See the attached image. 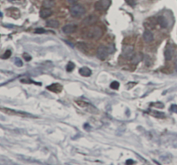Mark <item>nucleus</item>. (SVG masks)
<instances>
[{"label":"nucleus","mask_w":177,"mask_h":165,"mask_svg":"<svg viewBox=\"0 0 177 165\" xmlns=\"http://www.w3.org/2000/svg\"><path fill=\"white\" fill-rule=\"evenodd\" d=\"M69 11L73 17H80L86 13V9L81 4H73L70 8Z\"/></svg>","instance_id":"obj_1"},{"label":"nucleus","mask_w":177,"mask_h":165,"mask_svg":"<svg viewBox=\"0 0 177 165\" xmlns=\"http://www.w3.org/2000/svg\"><path fill=\"white\" fill-rule=\"evenodd\" d=\"M102 34H103L102 30L99 27H93L88 30L86 36L90 39H99L101 37Z\"/></svg>","instance_id":"obj_2"},{"label":"nucleus","mask_w":177,"mask_h":165,"mask_svg":"<svg viewBox=\"0 0 177 165\" xmlns=\"http://www.w3.org/2000/svg\"><path fill=\"white\" fill-rule=\"evenodd\" d=\"M111 5V0H98L95 4H94V8L97 10H106L109 8V6Z\"/></svg>","instance_id":"obj_3"},{"label":"nucleus","mask_w":177,"mask_h":165,"mask_svg":"<svg viewBox=\"0 0 177 165\" xmlns=\"http://www.w3.org/2000/svg\"><path fill=\"white\" fill-rule=\"evenodd\" d=\"M109 53H110V52H109L108 48L106 47V46H104V45L99 46V47L98 48V50H97V52H96L97 57H98L99 60H106V59L107 58Z\"/></svg>","instance_id":"obj_4"},{"label":"nucleus","mask_w":177,"mask_h":165,"mask_svg":"<svg viewBox=\"0 0 177 165\" xmlns=\"http://www.w3.org/2000/svg\"><path fill=\"white\" fill-rule=\"evenodd\" d=\"M133 51H134V49L132 46H130V45H125L123 46V55L124 58L126 59H130L132 57L133 54Z\"/></svg>","instance_id":"obj_5"},{"label":"nucleus","mask_w":177,"mask_h":165,"mask_svg":"<svg viewBox=\"0 0 177 165\" xmlns=\"http://www.w3.org/2000/svg\"><path fill=\"white\" fill-rule=\"evenodd\" d=\"M97 21H98V17L95 15H90L83 20V24L86 26H91L94 24Z\"/></svg>","instance_id":"obj_6"},{"label":"nucleus","mask_w":177,"mask_h":165,"mask_svg":"<svg viewBox=\"0 0 177 165\" xmlns=\"http://www.w3.org/2000/svg\"><path fill=\"white\" fill-rule=\"evenodd\" d=\"M76 25H74V24H67V25H65L63 28H62V31L65 33V34H67V35H69V34H72V33H73L75 30H76Z\"/></svg>","instance_id":"obj_7"},{"label":"nucleus","mask_w":177,"mask_h":165,"mask_svg":"<svg viewBox=\"0 0 177 165\" xmlns=\"http://www.w3.org/2000/svg\"><path fill=\"white\" fill-rule=\"evenodd\" d=\"M143 40H144L146 43H151V42L153 41L154 36H153V34H152L151 31H150V30H145V31L143 32Z\"/></svg>","instance_id":"obj_8"},{"label":"nucleus","mask_w":177,"mask_h":165,"mask_svg":"<svg viewBox=\"0 0 177 165\" xmlns=\"http://www.w3.org/2000/svg\"><path fill=\"white\" fill-rule=\"evenodd\" d=\"M143 59V55L142 53H137L132 55V57L130 58V60L133 64H137L140 61H142Z\"/></svg>","instance_id":"obj_9"},{"label":"nucleus","mask_w":177,"mask_h":165,"mask_svg":"<svg viewBox=\"0 0 177 165\" xmlns=\"http://www.w3.org/2000/svg\"><path fill=\"white\" fill-rule=\"evenodd\" d=\"M47 89L51 91V92H55V93H60L62 90V87L60 85L59 83H55L52 84L49 87H47Z\"/></svg>","instance_id":"obj_10"},{"label":"nucleus","mask_w":177,"mask_h":165,"mask_svg":"<svg viewBox=\"0 0 177 165\" xmlns=\"http://www.w3.org/2000/svg\"><path fill=\"white\" fill-rule=\"evenodd\" d=\"M52 10L50 9H48V8H43L40 10V16L42 18H47L49 16H50L52 15Z\"/></svg>","instance_id":"obj_11"},{"label":"nucleus","mask_w":177,"mask_h":165,"mask_svg":"<svg viewBox=\"0 0 177 165\" xmlns=\"http://www.w3.org/2000/svg\"><path fill=\"white\" fill-rule=\"evenodd\" d=\"M79 73L80 75L84 76V77H88L92 74V71L89 67H83L81 68H80L79 70Z\"/></svg>","instance_id":"obj_12"},{"label":"nucleus","mask_w":177,"mask_h":165,"mask_svg":"<svg viewBox=\"0 0 177 165\" xmlns=\"http://www.w3.org/2000/svg\"><path fill=\"white\" fill-rule=\"evenodd\" d=\"M156 20H157V23H159V25L162 28H167L168 27V22H167L166 18L163 16H159Z\"/></svg>","instance_id":"obj_13"},{"label":"nucleus","mask_w":177,"mask_h":165,"mask_svg":"<svg viewBox=\"0 0 177 165\" xmlns=\"http://www.w3.org/2000/svg\"><path fill=\"white\" fill-rule=\"evenodd\" d=\"M164 55H165V59H166L167 60H172L173 55H174V50H173V49L170 48V47L167 48V50H165Z\"/></svg>","instance_id":"obj_14"},{"label":"nucleus","mask_w":177,"mask_h":165,"mask_svg":"<svg viewBox=\"0 0 177 165\" xmlns=\"http://www.w3.org/2000/svg\"><path fill=\"white\" fill-rule=\"evenodd\" d=\"M150 21H151V23H150V22H148V20L144 23V26H145L147 29H154L155 26H156V23L157 22V20H156V22L155 21V18H154V17H152Z\"/></svg>","instance_id":"obj_15"},{"label":"nucleus","mask_w":177,"mask_h":165,"mask_svg":"<svg viewBox=\"0 0 177 165\" xmlns=\"http://www.w3.org/2000/svg\"><path fill=\"white\" fill-rule=\"evenodd\" d=\"M46 25L48 27H50V28H58L59 27V22L57 20H55V19L49 20L46 23Z\"/></svg>","instance_id":"obj_16"},{"label":"nucleus","mask_w":177,"mask_h":165,"mask_svg":"<svg viewBox=\"0 0 177 165\" xmlns=\"http://www.w3.org/2000/svg\"><path fill=\"white\" fill-rule=\"evenodd\" d=\"M55 5V1L54 0H44L43 3V6L44 8H48L50 9Z\"/></svg>","instance_id":"obj_17"},{"label":"nucleus","mask_w":177,"mask_h":165,"mask_svg":"<svg viewBox=\"0 0 177 165\" xmlns=\"http://www.w3.org/2000/svg\"><path fill=\"white\" fill-rule=\"evenodd\" d=\"M76 47L78 50H80V51H83V52H86V50H87V45L85 43H78L76 44Z\"/></svg>","instance_id":"obj_18"},{"label":"nucleus","mask_w":177,"mask_h":165,"mask_svg":"<svg viewBox=\"0 0 177 165\" xmlns=\"http://www.w3.org/2000/svg\"><path fill=\"white\" fill-rule=\"evenodd\" d=\"M150 113L152 116L156 117V118H163L165 117V114L163 112H160V111H151V112H149Z\"/></svg>","instance_id":"obj_19"},{"label":"nucleus","mask_w":177,"mask_h":165,"mask_svg":"<svg viewBox=\"0 0 177 165\" xmlns=\"http://www.w3.org/2000/svg\"><path fill=\"white\" fill-rule=\"evenodd\" d=\"M74 67H75V65H74V64H73L72 61L68 62V64L67 65V71H68V72L73 71V68H74Z\"/></svg>","instance_id":"obj_20"},{"label":"nucleus","mask_w":177,"mask_h":165,"mask_svg":"<svg viewBox=\"0 0 177 165\" xmlns=\"http://www.w3.org/2000/svg\"><path fill=\"white\" fill-rule=\"evenodd\" d=\"M110 87H111V88H113L114 90H117V89H118V87H119V83H118V81H113V82H112Z\"/></svg>","instance_id":"obj_21"},{"label":"nucleus","mask_w":177,"mask_h":165,"mask_svg":"<svg viewBox=\"0 0 177 165\" xmlns=\"http://www.w3.org/2000/svg\"><path fill=\"white\" fill-rule=\"evenodd\" d=\"M10 55H11V51H10V50H7V51L3 55L2 58H3V59H8Z\"/></svg>","instance_id":"obj_22"},{"label":"nucleus","mask_w":177,"mask_h":165,"mask_svg":"<svg viewBox=\"0 0 177 165\" xmlns=\"http://www.w3.org/2000/svg\"><path fill=\"white\" fill-rule=\"evenodd\" d=\"M15 64H16V66H17V67H22V66H23V61H22L19 58H16V60H15Z\"/></svg>","instance_id":"obj_23"},{"label":"nucleus","mask_w":177,"mask_h":165,"mask_svg":"<svg viewBox=\"0 0 177 165\" xmlns=\"http://www.w3.org/2000/svg\"><path fill=\"white\" fill-rule=\"evenodd\" d=\"M125 2L130 6H135L136 5V0H125Z\"/></svg>","instance_id":"obj_24"},{"label":"nucleus","mask_w":177,"mask_h":165,"mask_svg":"<svg viewBox=\"0 0 177 165\" xmlns=\"http://www.w3.org/2000/svg\"><path fill=\"white\" fill-rule=\"evenodd\" d=\"M35 33H36V34H43V33H45V30L43 29H36L35 30Z\"/></svg>","instance_id":"obj_25"},{"label":"nucleus","mask_w":177,"mask_h":165,"mask_svg":"<svg viewBox=\"0 0 177 165\" xmlns=\"http://www.w3.org/2000/svg\"><path fill=\"white\" fill-rule=\"evenodd\" d=\"M170 111L177 113V105H172L171 107H170Z\"/></svg>","instance_id":"obj_26"},{"label":"nucleus","mask_w":177,"mask_h":165,"mask_svg":"<svg viewBox=\"0 0 177 165\" xmlns=\"http://www.w3.org/2000/svg\"><path fill=\"white\" fill-rule=\"evenodd\" d=\"M23 58L27 60V61H30V60H31V56L30 55H28V54H23Z\"/></svg>","instance_id":"obj_27"},{"label":"nucleus","mask_w":177,"mask_h":165,"mask_svg":"<svg viewBox=\"0 0 177 165\" xmlns=\"http://www.w3.org/2000/svg\"><path fill=\"white\" fill-rule=\"evenodd\" d=\"M145 58L147 59V60H146V65H147V66H150V65L151 64V60L150 61V57H149V55H145Z\"/></svg>","instance_id":"obj_28"},{"label":"nucleus","mask_w":177,"mask_h":165,"mask_svg":"<svg viewBox=\"0 0 177 165\" xmlns=\"http://www.w3.org/2000/svg\"><path fill=\"white\" fill-rule=\"evenodd\" d=\"M134 164V161L131 160V159H129V160L126 161V164Z\"/></svg>","instance_id":"obj_29"},{"label":"nucleus","mask_w":177,"mask_h":165,"mask_svg":"<svg viewBox=\"0 0 177 165\" xmlns=\"http://www.w3.org/2000/svg\"><path fill=\"white\" fill-rule=\"evenodd\" d=\"M78 0H67V2L71 4H75V3L77 2Z\"/></svg>","instance_id":"obj_30"},{"label":"nucleus","mask_w":177,"mask_h":165,"mask_svg":"<svg viewBox=\"0 0 177 165\" xmlns=\"http://www.w3.org/2000/svg\"><path fill=\"white\" fill-rule=\"evenodd\" d=\"M2 15H3V14H2V13L0 12V16H2Z\"/></svg>","instance_id":"obj_31"},{"label":"nucleus","mask_w":177,"mask_h":165,"mask_svg":"<svg viewBox=\"0 0 177 165\" xmlns=\"http://www.w3.org/2000/svg\"><path fill=\"white\" fill-rule=\"evenodd\" d=\"M9 1H14V0H9Z\"/></svg>","instance_id":"obj_32"}]
</instances>
